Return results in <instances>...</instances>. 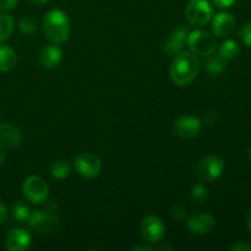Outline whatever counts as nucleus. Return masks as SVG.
Masks as SVG:
<instances>
[{"mask_svg":"<svg viewBox=\"0 0 251 251\" xmlns=\"http://www.w3.org/2000/svg\"><path fill=\"white\" fill-rule=\"evenodd\" d=\"M216 221L210 213L200 212L188 218V228L195 235H207L213 230Z\"/></svg>","mask_w":251,"mask_h":251,"instance_id":"11","label":"nucleus"},{"mask_svg":"<svg viewBox=\"0 0 251 251\" xmlns=\"http://www.w3.org/2000/svg\"><path fill=\"white\" fill-rule=\"evenodd\" d=\"M14 17L6 12H0V42L6 41L11 36L14 32Z\"/></svg>","mask_w":251,"mask_h":251,"instance_id":"20","label":"nucleus"},{"mask_svg":"<svg viewBox=\"0 0 251 251\" xmlns=\"http://www.w3.org/2000/svg\"><path fill=\"white\" fill-rule=\"evenodd\" d=\"M5 158H6V153H5V149L0 145V164L4 163Z\"/></svg>","mask_w":251,"mask_h":251,"instance_id":"32","label":"nucleus"},{"mask_svg":"<svg viewBox=\"0 0 251 251\" xmlns=\"http://www.w3.org/2000/svg\"><path fill=\"white\" fill-rule=\"evenodd\" d=\"M74 166L80 176L87 179L96 178L100 176V171H102L100 159L91 152H82V153L77 154L74 161Z\"/></svg>","mask_w":251,"mask_h":251,"instance_id":"7","label":"nucleus"},{"mask_svg":"<svg viewBox=\"0 0 251 251\" xmlns=\"http://www.w3.org/2000/svg\"><path fill=\"white\" fill-rule=\"evenodd\" d=\"M22 142V134L16 126L10 123L0 124V145L5 150L19 147Z\"/></svg>","mask_w":251,"mask_h":251,"instance_id":"15","label":"nucleus"},{"mask_svg":"<svg viewBox=\"0 0 251 251\" xmlns=\"http://www.w3.org/2000/svg\"><path fill=\"white\" fill-rule=\"evenodd\" d=\"M186 44L191 53L196 55L205 56L208 58L210 55L215 54L217 49V43L213 36H211L208 32L202 31V29H194L189 32L188 38H186Z\"/></svg>","mask_w":251,"mask_h":251,"instance_id":"4","label":"nucleus"},{"mask_svg":"<svg viewBox=\"0 0 251 251\" xmlns=\"http://www.w3.org/2000/svg\"><path fill=\"white\" fill-rule=\"evenodd\" d=\"M32 237L27 230L15 228L6 235V249L10 251H25L31 247Z\"/></svg>","mask_w":251,"mask_h":251,"instance_id":"14","label":"nucleus"},{"mask_svg":"<svg viewBox=\"0 0 251 251\" xmlns=\"http://www.w3.org/2000/svg\"><path fill=\"white\" fill-rule=\"evenodd\" d=\"M171 215L174 220L178 221V222H181V221L186 218V210L184 207H181V206H176V207L172 208Z\"/></svg>","mask_w":251,"mask_h":251,"instance_id":"26","label":"nucleus"},{"mask_svg":"<svg viewBox=\"0 0 251 251\" xmlns=\"http://www.w3.org/2000/svg\"><path fill=\"white\" fill-rule=\"evenodd\" d=\"M213 7L208 0H190L185 7L186 21L191 26H205L212 20Z\"/></svg>","mask_w":251,"mask_h":251,"instance_id":"5","label":"nucleus"},{"mask_svg":"<svg viewBox=\"0 0 251 251\" xmlns=\"http://www.w3.org/2000/svg\"><path fill=\"white\" fill-rule=\"evenodd\" d=\"M247 227L248 229H249V232L251 233V210L248 212V216H247Z\"/></svg>","mask_w":251,"mask_h":251,"instance_id":"33","label":"nucleus"},{"mask_svg":"<svg viewBox=\"0 0 251 251\" xmlns=\"http://www.w3.org/2000/svg\"><path fill=\"white\" fill-rule=\"evenodd\" d=\"M49 171H50V174L53 178L65 179L70 176L71 166L68 161H65V159H58V161L51 163Z\"/></svg>","mask_w":251,"mask_h":251,"instance_id":"21","label":"nucleus"},{"mask_svg":"<svg viewBox=\"0 0 251 251\" xmlns=\"http://www.w3.org/2000/svg\"><path fill=\"white\" fill-rule=\"evenodd\" d=\"M6 217H7L6 206L2 205V203H0V226H1L5 221H6Z\"/></svg>","mask_w":251,"mask_h":251,"instance_id":"30","label":"nucleus"},{"mask_svg":"<svg viewBox=\"0 0 251 251\" xmlns=\"http://www.w3.org/2000/svg\"><path fill=\"white\" fill-rule=\"evenodd\" d=\"M208 60L205 63L206 71H207L208 75L211 76H218L222 73H225L226 68H227V64H226V59H223L222 56L218 54V55H212L208 56Z\"/></svg>","mask_w":251,"mask_h":251,"instance_id":"18","label":"nucleus"},{"mask_svg":"<svg viewBox=\"0 0 251 251\" xmlns=\"http://www.w3.org/2000/svg\"><path fill=\"white\" fill-rule=\"evenodd\" d=\"M19 0H0V10L2 11H9V10L15 9Z\"/></svg>","mask_w":251,"mask_h":251,"instance_id":"27","label":"nucleus"},{"mask_svg":"<svg viewBox=\"0 0 251 251\" xmlns=\"http://www.w3.org/2000/svg\"><path fill=\"white\" fill-rule=\"evenodd\" d=\"M212 2L220 9H229L237 2V0H212Z\"/></svg>","mask_w":251,"mask_h":251,"instance_id":"28","label":"nucleus"},{"mask_svg":"<svg viewBox=\"0 0 251 251\" xmlns=\"http://www.w3.org/2000/svg\"><path fill=\"white\" fill-rule=\"evenodd\" d=\"M230 250L233 251H251V245L245 242H238L230 247Z\"/></svg>","mask_w":251,"mask_h":251,"instance_id":"29","label":"nucleus"},{"mask_svg":"<svg viewBox=\"0 0 251 251\" xmlns=\"http://www.w3.org/2000/svg\"><path fill=\"white\" fill-rule=\"evenodd\" d=\"M19 27H20V31L22 32L24 34H33L34 32L37 31V24L34 21L33 17L31 16H25L20 20L19 22Z\"/></svg>","mask_w":251,"mask_h":251,"instance_id":"24","label":"nucleus"},{"mask_svg":"<svg viewBox=\"0 0 251 251\" xmlns=\"http://www.w3.org/2000/svg\"><path fill=\"white\" fill-rule=\"evenodd\" d=\"M240 37H242L243 42L251 48V22L250 24L245 25V26L240 29Z\"/></svg>","mask_w":251,"mask_h":251,"instance_id":"25","label":"nucleus"},{"mask_svg":"<svg viewBox=\"0 0 251 251\" xmlns=\"http://www.w3.org/2000/svg\"><path fill=\"white\" fill-rule=\"evenodd\" d=\"M208 198V193L206 186L202 183H198L191 188L190 199L194 203H203Z\"/></svg>","mask_w":251,"mask_h":251,"instance_id":"23","label":"nucleus"},{"mask_svg":"<svg viewBox=\"0 0 251 251\" xmlns=\"http://www.w3.org/2000/svg\"><path fill=\"white\" fill-rule=\"evenodd\" d=\"M11 213L14 216V218L16 221H19L20 223H27L28 222L29 217H31V208L26 205L22 201H17L12 205Z\"/></svg>","mask_w":251,"mask_h":251,"instance_id":"22","label":"nucleus"},{"mask_svg":"<svg viewBox=\"0 0 251 251\" xmlns=\"http://www.w3.org/2000/svg\"><path fill=\"white\" fill-rule=\"evenodd\" d=\"M240 53V47L234 39H227V41L223 42L220 47V50L218 54L222 56L226 60H232L235 59Z\"/></svg>","mask_w":251,"mask_h":251,"instance_id":"19","label":"nucleus"},{"mask_svg":"<svg viewBox=\"0 0 251 251\" xmlns=\"http://www.w3.org/2000/svg\"><path fill=\"white\" fill-rule=\"evenodd\" d=\"M226 168L225 161L221 157L210 154L198 162L195 167L196 178L201 183H211L223 174Z\"/></svg>","mask_w":251,"mask_h":251,"instance_id":"3","label":"nucleus"},{"mask_svg":"<svg viewBox=\"0 0 251 251\" xmlns=\"http://www.w3.org/2000/svg\"><path fill=\"white\" fill-rule=\"evenodd\" d=\"M38 60L44 69H54L63 60V50L56 44H49L42 49Z\"/></svg>","mask_w":251,"mask_h":251,"instance_id":"16","label":"nucleus"},{"mask_svg":"<svg viewBox=\"0 0 251 251\" xmlns=\"http://www.w3.org/2000/svg\"><path fill=\"white\" fill-rule=\"evenodd\" d=\"M201 129H202L201 120L193 115H183L173 123L174 135L180 139H194L200 134Z\"/></svg>","mask_w":251,"mask_h":251,"instance_id":"10","label":"nucleus"},{"mask_svg":"<svg viewBox=\"0 0 251 251\" xmlns=\"http://www.w3.org/2000/svg\"><path fill=\"white\" fill-rule=\"evenodd\" d=\"M22 193L25 198L32 203L41 205L48 199L49 186L43 178L37 176H31L24 181Z\"/></svg>","mask_w":251,"mask_h":251,"instance_id":"6","label":"nucleus"},{"mask_svg":"<svg viewBox=\"0 0 251 251\" xmlns=\"http://www.w3.org/2000/svg\"><path fill=\"white\" fill-rule=\"evenodd\" d=\"M173 248H172V245H162V247H159V250H172Z\"/></svg>","mask_w":251,"mask_h":251,"instance_id":"35","label":"nucleus"},{"mask_svg":"<svg viewBox=\"0 0 251 251\" xmlns=\"http://www.w3.org/2000/svg\"><path fill=\"white\" fill-rule=\"evenodd\" d=\"M42 29L46 39L50 43L61 44L70 36V20L63 10L51 9L44 16Z\"/></svg>","mask_w":251,"mask_h":251,"instance_id":"2","label":"nucleus"},{"mask_svg":"<svg viewBox=\"0 0 251 251\" xmlns=\"http://www.w3.org/2000/svg\"><path fill=\"white\" fill-rule=\"evenodd\" d=\"M134 250L135 251H152L153 250V248L146 247V245H140V247H135Z\"/></svg>","mask_w":251,"mask_h":251,"instance_id":"31","label":"nucleus"},{"mask_svg":"<svg viewBox=\"0 0 251 251\" xmlns=\"http://www.w3.org/2000/svg\"><path fill=\"white\" fill-rule=\"evenodd\" d=\"M141 235L146 242L154 244L161 242L166 235V226L158 216L150 215L141 222Z\"/></svg>","mask_w":251,"mask_h":251,"instance_id":"8","label":"nucleus"},{"mask_svg":"<svg viewBox=\"0 0 251 251\" xmlns=\"http://www.w3.org/2000/svg\"><path fill=\"white\" fill-rule=\"evenodd\" d=\"M189 29L186 27L178 26L172 31L169 37L167 38L166 43L163 44L164 53L168 55L174 56L176 54L180 53L184 48V44L186 43V38H188Z\"/></svg>","mask_w":251,"mask_h":251,"instance_id":"12","label":"nucleus"},{"mask_svg":"<svg viewBox=\"0 0 251 251\" xmlns=\"http://www.w3.org/2000/svg\"><path fill=\"white\" fill-rule=\"evenodd\" d=\"M17 55L12 48L5 44H0V73L12 70L16 65Z\"/></svg>","mask_w":251,"mask_h":251,"instance_id":"17","label":"nucleus"},{"mask_svg":"<svg viewBox=\"0 0 251 251\" xmlns=\"http://www.w3.org/2000/svg\"><path fill=\"white\" fill-rule=\"evenodd\" d=\"M27 223L32 230L46 234V233H51L58 228L59 218L54 213L38 210L31 213V217Z\"/></svg>","mask_w":251,"mask_h":251,"instance_id":"9","label":"nucleus"},{"mask_svg":"<svg viewBox=\"0 0 251 251\" xmlns=\"http://www.w3.org/2000/svg\"><path fill=\"white\" fill-rule=\"evenodd\" d=\"M249 158H250V161H251V147H250V150H249Z\"/></svg>","mask_w":251,"mask_h":251,"instance_id":"36","label":"nucleus"},{"mask_svg":"<svg viewBox=\"0 0 251 251\" xmlns=\"http://www.w3.org/2000/svg\"><path fill=\"white\" fill-rule=\"evenodd\" d=\"M29 1H31L32 4H36V5H43V4H46V2H48L49 0H29Z\"/></svg>","mask_w":251,"mask_h":251,"instance_id":"34","label":"nucleus"},{"mask_svg":"<svg viewBox=\"0 0 251 251\" xmlns=\"http://www.w3.org/2000/svg\"><path fill=\"white\" fill-rule=\"evenodd\" d=\"M200 71V60L196 54L184 51L176 54L171 64V78L176 85H190Z\"/></svg>","mask_w":251,"mask_h":251,"instance_id":"1","label":"nucleus"},{"mask_svg":"<svg viewBox=\"0 0 251 251\" xmlns=\"http://www.w3.org/2000/svg\"><path fill=\"white\" fill-rule=\"evenodd\" d=\"M235 17L230 12H220L212 20V31L220 38L230 36L235 28Z\"/></svg>","mask_w":251,"mask_h":251,"instance_id":"13","label":"nucleus"}]
</instances>
